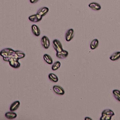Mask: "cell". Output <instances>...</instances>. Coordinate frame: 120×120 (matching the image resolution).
<instances>
[{
  "instance_id": "ba28073f",
  "label": "cell",
  "mask_w": 120,
  "mask_h": 120,
  "mask_svg": "<svg viewBox=\"0 0 120 120\" xmlns=\"http://www.w3.org/2000/svg\"><path fill=\"white\" fill-rule=\"evenodd\" d=\"M68 55V52L66 50H63L61 52H58L56 53L57 57L59 59H61L66 58V57H67Z\"/></svg>"
},
{
  "instance_id": "9c48e42d",
  "label": "cell",
  "mask_w": 120,
  "mask_h": 120,
  "mask_svg": "<svg viewBox=\"0 0 120 120\" xmlns=\"http://www.w3.org/2000/svg\"><path fill=\"white\" fill-rule=\"evenodd\" d=\"M31 30L33 34L37 37L39 36L40 34V30L39 28L35 24H33L31 26Z\"/></svg>"
},
{
  "instance_id": "2e32d148",
  "label": "cell",
  "mask_w": 120,
  "mask_h": 120,
  "mask_svg": "<svg viewBox=\"0 0 120 120\" xmlns=\"http://www.w3.org/2000/svg\"><path fill=\"white\" fill-rule=\"evenodd\" d=\"M44 60L48 64H52L53 61L52 57L48 54H45L43 56Z\"/></svg>"
},
{
  "instance_id": "9a60e30c",
  "label": "cell",
  "mask_w": 120,
  "mask_h": 120,
  "mask_svg": "<svg viewBox=\"0 0 120 120\" xmlns=\"http://www.w3.org/2000/svg\"><path fill=\"white\" fill-rule=\"evenodd\" d=\"M99 44V41L97 39H93L90 44V48L91 50H94L98 47Z\"/></svg>"
},
{
  "instance_id": "3957f363",
  "label": "cell",
  "mask_w": 120,
  "mask_h": 120,
  "mask_svg": "<svg viewBox=\"0 0 120 120\" xmlns=\"http://www.w3.org/2000/svg\"><path fill=\"white\" fill-rule=\"evenodd\" d=\"M52 45L57 52L62 51L63 47L61 42L58 39H54L52 41Z\"/></svg>"
},
{
  "instance_id": "7a4b0ae2",
  "label": "cell",
  "mask_w": 120,
  "mask_h": 120,
  "mask_svg": "<svg viewBox=\"0 0 120 120\" xmlns=\"http://www.w3.org/2000/svg\"><path fill=\"white\" fill-rule=\"evenodd\" d=\"M15 53V51L10 48H6L0 52V55L2 57H6L13 55Z\"/></svg>"
},
{
  "instance_id": "e0dca14e",
  "label": "cell",
  "mask_w": 120,
  "mask_h": 120,
  "mask_svg": "<svg viewBox=\"0 0 120 120\" xmlns=\"http://www.w3.org/2000/svg\"><path fill=\"white\" fill-rule=\"evenodd\" d=\"M48 78L52 82H57L59 80L58 76L53 73H50L48 75Z\"/></svg>"
},
{
  "instance_id": "277c9868",
  "label": "cell",
  "mask_w": 120,
  "mask_h": 120,
  "mask_svg": "<svg viewBox=\"0 0 120 120\" xmlns=\"http://www.w3.org/2000/svg\"><path fill=\"white\" fill-rule=\"evenodd\" d=\"M41 43L42 46L45 49H48L50 45V42L49 38L45 36H44L42 37L41 39Z\"/></svg>"
},
{
  "instance_id": "52a82bcc",
  "label": "cell",
  "mask_w": 120,
  "mask_h": 120,
  "mask_svg": "<svg viewBox=\"0 0 120 120\" xmlns=\"http://www.w3.org/2000/svg\"><path fill=\"white\" fill-rule=\"evenodd\" d=\"M53 90L58 95H63L65 94V91L63 88L59 85H54L53 86Z\"/></svg>"
},
{
  "instance_id": "44dd1931",
  "label": "cell",
  "mask_w": 120,
  "mask_h": 120,
  "mask_svg": "<svg viewBox=\"0 0 120 120\" xmlns=\"http://www.w3.org/2000/svg\"><path fill=\"white\" fill-rule=\"evenodd\" d=\"M101 114H106V115H111L112 116L114 115V112L111 109H105L102 112Z\"/></svg>"
},
{
  "instance_id": "cb8c5ba5",
  "label": "cell",
  "mask_w": 120,
  "mask_h": 120,
  "mask_svg": "<svg viewBox=\"0 0 120 120\" xmlns=\"http://www.w3.org/2000/svg\"><path fill=\"white\" fill-rule=\"evenodd\" d=\"M85 120H92V119H91V118H90V117H85Z\"/></svg>"
},
{
  "instance_id": "7c38bea8",
  "label": "cell",
  "mask_w": 120,
  "mask_h": 120,
  "mask_svg": "<svg viewBox=\"0 0 120 120\" xmlns=\"http://www.w3.org/2000/svg\"><path fill=\"white\" fill-rule=\"evenodd\" d=\"M49 11V8L47 7H43L42 8H41L40 9H39L38 12L37 13L38 14L40 15L41 16H42V17L45 16Z\"/></svg>"
},
{
  "instance_id": "5b68a950",
  "label": "cell",
  "mask_w": 120,
  "mask_h": 120,
  "mask_svg": "<svg viewBox=\"0 0 120 120\" xmlns=\"http://www.w3.org/2000/svg\"><path fill=\"white\" fill-rule=\"evenodd\" d=\"M74 31L73 29H70L67 30L65 34V39L68 42L71 41L74 38Z\"/></svg>"
},
{
  "instance_id": "ffe728a7",
  "label": "cell",
  "mask_w": 120,
  "mask_h": 120,
  "mask_svg": "<svg viewBox=\"0 0 120 120\" xmlns=\"http://www.w3.org/2000/svg\"><path fill=\"white\" fill-rule=\"evenodd\" d=\"M60 65H61L60 62L59 61H57L55 62L52 64V69L53 71L56 70H57L58 69H59L60 68Z\"/></svg>"
},
{
  "instance_id": "5bb4252c",
  "label": "cell",
  "mask_w": 120,
  "mask_h": 120,
  "mask_svg": "<svg viewBox=\"0 0 120 120\" xmlns=\"http://www.w3.org/2000/svg\"><path fill=\"white\" fill-rule=\"evenodd\" d=\"M120 58V52H116L112 53L110 57V59L112 61H115Z\"/></svg>"
},
{
  "instance_id": "4fadbf2b",
  "label": "cell",
  "mask_w": 120,
  "mask_h": 120,
  "mask_svg": "<svg viewBox=\"0 0 120 120\" xmlns=\"http://www.w3.org/2000/svg\"><path fill=\"white\" fill-rule=\"evenodd\" d=\"M20 105V103L19 101H15L10 106V111H15L19 107Z\"/></svg>"
},
{
  "instance_id": "8fae6325",
  "label": "cell",
  "mask_w": 120,
  "mask_h": 120,
  "mask_svg": "<svg viewBox=\"0 0 120 120\" xmlns=\"http://www.w3.org/2000/svg\"><path fill=\"white\" fill-rule=\"evenodd\" d=\"M89 7L94 10H99L101 8L100 5L97 2H91L89 4Z\"/></svg>"
},
{
  "instance_id": "7402d4cb",
  "label": "cell",
  "mask_w": 120,
  "mask_h": 120,
  "mask_svg": "<svg viewBox=\"0 0 120 120\" xmlns=\"http://www.w3.org/2000/svg\"><path fill=\"white\" fill-rule=\"evenodd\" d=\"M112 116L106 115V114H101V116L100 118V120H111L112 119Z\"/></svg>"
},
{
  "instance_id": "603a6c76",
  "label": "cell",
  "mask_w": 120,
  "mask_h": 120,
  "mask_svg": "<svg viewBox=\"0 0 120 120\" xmlns=\"http://www.w3.org/2000/svg\"><path fill=\"white\" fill-rule=\"evenodd\" d=\"M39 0H30V1L31 3H35L37 2Z\"/></svg>"
},
{
  "instance_id": "8992f818",
  "label": "cell",
  "mask_w": 120,
  "mask_h": 120,
  "mask_svg": "<svg viewBox=\"0 0 120 120\" xmlns=\"http://www.w3.org/2000/svg\"><path fill=\"white\" fill-rule=\"evenodd\" d=\"M42 16L40 15L36 14L30 15L29 17V20L33 22H37L40 21L42 19Z\"/></svg>"
},
{
  "instance_id": "d6986e66",
  "label": "cell",
  "mask_w": 120,
  "mask_h": 120,
  "mask_svg": "<svg viewBox=\"0 0 120 120\" xmlns=\"http://www.w3.org/2000/svg\"><path fill=\"white\" fill-rule=\"evenodd\" d=\"M15 54L19 60L23 58L25 56V54L24 52H23L22 51H21L19 50L15 51Z\"/></svg>"
},
{
  "instance_id": "ac0fdd59",
  "label": "cell",
  "mask_w": 120,
  "mask_h": 120,
  "mask_svg": "<svg viewBox=\"0 0 120 120\" xmlns=\"http://www.w3.org/2000/svg\"><path fill=\"white\" fill-rule=\"evenodd\" d=\"M112 94L115 98L120 102V90H112Z\"/></svg>"
},
{
  "instance_id": "6da1fadb",
  "label": "cell",
  "mask_w": 120,
  "mask_h": 120,
  "mask_svg": "<svg viewBox=\"0 0 120 120\" xmlns=\"http://www.w3.org/2000/svg\"><path fill=\"white\" fill-rule=\"evenodd\" d=\"M4 60L6 61H8L11 67L15 68H18L21 66V64L18 61V58L15 55V53L12 56L3 57Z\"/></svg>"
},
{
  "instance_id": "30bf717a",
  "label": "cell",
  "mask_w": 120,
  "mask_h": 120,
  "mask_svg": "<svg viewBox=\"0 0 120 120\" xmlns=\"http://www.w3.org/2000/svg\"><path fill=\"white\" fill-rule=\"evenodd\" d=\"M5 116L8 119L13 120L15 119L17 117V114L14 112V111H10L6 112L5 114Z\"/></svg>"
}]
</instances>
